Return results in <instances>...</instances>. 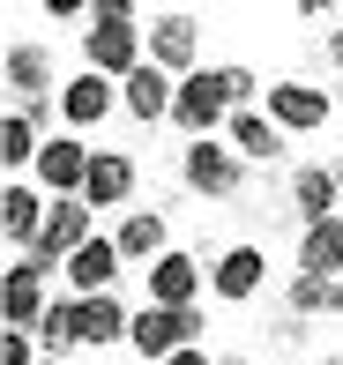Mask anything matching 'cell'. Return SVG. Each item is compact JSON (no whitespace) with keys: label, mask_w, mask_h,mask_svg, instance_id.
<instances>
[{"label":"cell","mask_w":343,"mask_h":365,"mask_svg":"<svg viewBox=\"0 0 343 365\" xmlns=\"http://www.w3.org/2000/svg\"><path fill=\"white\" fill-rule=\"evenodd\" d=\"M142 8L135 0H97V23L83 30V68L90 75H105V82H127L150 60V38H142Z\"/></svg>","instance_id":"cell-1"},{"label":"cell","mask_w":343,"mask_h":365,"mask_svg":"<svg viewBox=\"0 0 343 365\" xmlns=\"http://www.w3.org/2000/svg\"><path fill=\"white\" fill-rule=\"evenodd\" d=\"M232 112H239L232 75H224V68H202V75H187V82H179L172 135H179V142H217L224 127H232Z\"/></svg>","instance_id":"cell-2"},{"label":"cell","mask_w":343,"mask_h":365,"mask_svg":"<svg viewBox=\"0 0 343 365\" xmlns=\"http://www.w3.org/2000/svg\"><path fill=\"white\" fill-rule=\"evenodd\" d=\"M179 194L194 202H239L247 194V157L232 142H179Z\"/></svg>","instance_id":"cell-3"},{"label":"cell","mask_w":343,"mask_h":365,"mask_svg":"<svg viewBox=\"0 0 343 365\" xmlns=\"http://www.w3.org/2000/svg\"><path fill=\"white\" fill-rule=\"evenodd\" d=\"M209 291V254L202 246H172L157 269H142V306H172V313H194Z\"/></svg>","instance_id":"cell-4"},{"label":"cell","mask_w":343,"mask_h":365,"mask_svg":"<svg viewBox=\"0 0 343 365\" xmlns=\"http://www.w3.org/2000/svg\"><path fill=\"white\" fill-rule=\"evenodd\" d=\"M261 112H269L284 135H321V127L336 120V90H321L314 75H276L269 97H261Z\"/></svg>","instance_id":"cell-5"},{"label":"cell","mask_w":343,"mask_h":365,"mask_svg":"<svg viewBox=\"0 0 343 365\" xmlns=\"http://www.w3.org/2000/svg\"><path fill=\"white\" fill-rule=\"evenodd\" d=\"M142 38H150V68H165L172 82L202 75V15L194 8H157Z\"/></svg>","instance_id":"cell-6"},{"label":"cell","mask_w":343,"mask_h":365,"mask_svg":"<svg viewBox=\"0 0 343 365\" xmlns=\"http://www.w3.org/2000/svg\"><path fill=\"white\" fill-rule=\"evenodd\" d=\"M202 306L194 313H172V306H135V358L142 365H165V358H179V351H202Z\"/></svg>","instance_id":"cell-7"},{"label":"cell","mask_w":343,"mask_h":365,"mask_svg":"<svg viewBox=\"0 0 343 365\" xmlns=\"http://www.w3.org/2000/svg\"><path fill=\"white\" fill-rule=\"evenodd\" d=\"M261 291H269V254H261L254 239L217 246V261H209V298H217V306H254Z\"/></svg>","instance_id":"cell-8"},{"label":"cell","mask_w":343,"mask_h":365,"mask_svg":"<svg viewBox=\"0 0 343 365\" xmlns=\"http://www.w3.org/2000/svg\"><path fill=\"white\" fill-rule=\"evenodd\" d=\"M0 82H8L15 112H23V105H45V97H60V60H53V45L15 38V45H8V60H0Z\"/></svg>","instance_id":"cell-9"},{"label":"cell","mask_w":343,"mask_h":365,"mask_svg":"<svg viewBox=\"0 0 343 365\" xmlns=\"http://www.w3.org/2000/svg\"><path fill=\"white\" fill-rule=\"evenodd\" d=\"M135 187H142V164L127 157V149H97V157H90V187H83V202L97 209V217L120 224L127 209H142V202H135Z\"/></svg>","instance_id":"cell-10"},{"label":"cell","mask_w":343,"mask_h":365,"mask_svg":"<svg viewBox=\"0 0 343 365\" xmlns=\"http://www.w3.org/2000/svg\"><path fill=\"white\" fill-rule=\"evenodd\" d=\"M90 157H97V149H90L83 135H68V127H60V135H45L38 172H30V179H38L53 202H68V194H83V187H90Z\"/></svg>","instance_id":"cell-11"},{"label":"cell","mask_w":343,"mask_h":365,"mask_svg":"<svg viewBox=\"0 0 343 365\" xmlns=\"http://www.w3.org/2000/svg\"><path fill=\"white\" fill-rule=\"evenodd\" d=\"M112 112H120V82H105V75H68V82H60V120H68V135H97V127H105L112 120Z\"/></svg>","instance_id":"cell-12"},{"label":"cell","mask_w":343,"mask_h":365,"mask_svg":"<svg viewBox=\"0 0 343 365\" xmlns=\"http://www.w3.org/2000/svg\"><path fill=\"white\" fill-rule=\"evenodd\" d=\"M45 209H53V194L38 179H8V194H0V239H8V254H30L45 239Z\"/></svg>","instance_id":"cell-13"},{"label":"cell","mask_w":343,"mask_h":365,"mask_svg":"<svg viewBox=\"0 0 343 365\" xmlns=\"http://www.w3.org/2000/svg\"><path fill=\"white\" fill-rule=\"evenodd\" d=\"M112 246H120L127 269H157V261L172 254V209H127V217L112 224Z\"/></svg>","instance_id":"cell-14"},{"label":"cell","mask_w":343,"mask_h":365,"mask_svg":"<svg viewBox=\"0 0 343 365\" xmlns=\"http://www.w3.org/2000/svg\"><path fill=\"white\" fill-rule=\"evenodd\" d=\"M172 105H179V82H172L165 68H150V60L120 82V112H127L135 127H172Z\"/></svg>","instance_id":"cell-15"},{"label":"cell","mask_w":343,"mask_h":365,"mask_svg":"<svg viewBox=\"0 0 343 365\" xmlns=\"http://www.w3.org/2000/svg\"><path fill=\"white\" fill-rule=\"evenodd\" d=\"M60 276H68L75 298H105V291H120L127 261H120V246H112V231H97L83 254H68V269H60Z\"/></svg>","instance_id":"cell-16"},{"label":"cell","mask_w":343,"mask_h":365,"mask_svg":"<svg viewBox=\"0 0 343 365\" xmlns=\"http://www.w3.org/2000/svg\"><path fill=\"white\" fill-rule=\"evenodd\" d=\"M291 217L306 224H329L343 217V187H336V164H291Z\"/></svg>","instance_id":"cell-17"},{"label":"cell","mask_w":343,"mask_h":365,"mask_svg":"<svg viewBox=\"0 0 343 365\" xmlns=\"http://www.w3.org/2000/svg\"><path fill=\"white\" fill-rule=\"evenodd\" d=\"M224 142H232V149H239L247 164H284V142H291V135H284V127H276L269 112L254 105V112H232V127H224Z\"/></svg>","instance_id":"cell-18"},{"label":"cell","mask_w":343,"mask_h":365,"mask_svg":"<svg viewBox=\"0 0 343 365\" xmlns=\"http://www.w3.org/2000/svg\"><path fill=\"white\" fill-rule=\"evenodd\" d=\"M38 351L45 358L90 351V343H83V298H75V291H53V306H45V321H38Z\"/></svg>","instance_id":"cell-19"},{"label":"cell","mask_w":343,"mask_h":365,"mask_svg":"<svg viewBox=\"0 0 343 365\" xmlns=\"http://www.w3.org/2000/svg\"><path fill=\"white\" fill-rule=\"evenodd\" d=\"M45 306H53V291L30 284L23 269H0V328H23V336H38Z\"/></svg>","instance_id":"cell-20"},{"label":"cell","mask_w":343,"mask_h":365,"mask_svg":"<svg viewBox=\"0 0 343 365\" xmlns=\"http://www.w3.org/2000/svg\"><path fill=\"white\" fill-rule=\"evenodd\" d=\"M291 276H329V284L343 276V217L299 231V261H291Z\"/></svg>","instance_id":"cell-21"},{"label":"cell","mask_w":343,"mask_h":365,"mask_svg":"<svg viewBox=\"0 0 343 365\" xmlns=\"http://www.w3.org/2000/svg\"><path fill=\"white\" fill-rule=\"evenodd\" d=\"M127 336H135V306H127L120 291L83 298V343L90 351H112V343H127Z\"/></svg>","instance_id":"cell-22"},{"label":"cell","mask_w":343,"mask_h":365,"mask_svg":"<svg viewBox=\"0 0 343 365\" xmlns=\"http://www.w3.org/2000/svg\"><path fill=\"white\" fill-rule=\"evenodd\" d=\"M38 149H45V135L23 120V112L0 120V164H8V179H30V172H38Z\"/></svg>","instance_id":"cell-23"},{"label":"cell","mask_w":343,"mask_h":365,"mask_svg":"<svg viewBox=\"0 0 343 365\" xmlns=\"http://www.w3.org/2000/svg\"><path fill=\"white\" fill-rule=\"evenodd\" d=\"M0 365H45L38 336H23V328H0Z\"/></svg>","instance_id":"cell-24"},{"label":"cell","mask_w":343,"mask_h":365,"mask_svg":"<svg viewBox=\"0 0 343 365\" xmlns=\"http://www.w3.org/2000/svg\"><path fill=\"white\" fill-rule=\"evenodd\" d=\"M306 328H314V321H299V313H276V328H269V351H306Z\"/></svg>","instance_id":"cell-25"},{"label":"cell","mask_w":343,"mask_h":365,"mask_svg":"<svg viewBox=\"0 0 343 365\" xmlns=\"http://www.w3.org/2000/svg\"><path fill=\"white\" fill-rule=\"evenodd\" d=\"M321 53H329V68L343 75V8L329 15V30H321Z\"/></svg>","instance_id":"cell-26"},{"label":"cell","mask_w":343,"mask_h":365,"mask_svg":"<svg viewBox=\"0 0 343 365\" xmlns=\"http://www.w3.org/2000/svg\"><path fill=\"white\" fill-rule=\"evenodd\" d=\"M165 365H217L209 351H179V358H165Z\"/></svg>","instance_id":"cell-27"},{"label":"cell","mask_w":343,"mask_h":365,"mask_svg":"<svg viewBox=\"0 0 343 365\" xmlns=\"http://www.w3.org/2000/svg\"><path fill=\"white\" fill-rule=\"evenodd\" d=\"M217 365H261V358H247V351H217Z\"/></svg>","instance_id":"cell-28"},{"label":"cell","mask_w":343,"mask_h":365,"mask_svg":"<svg viewBox=\"0 0 343 365\" xmlns=\"http://www.w3.org/2000/svg\"><path fill=\"white\" fill-rule=\"evenodd\" d=\"M336 187H343V149H336Z\"/></svg>","instance_id":"cell-29"},{"label":"cell","mask_w":343,"mask_h":365,"mask_svg":"<svg viewBox=\"0 0 343 365\" xmlns=\"http://www.w3.org/2000/svg\"><path fill=\"white\" fill-rule=\"evenodd\" d=\"M321 365H343V351H329V358H321Z\"/></svg>","instance_id":"cell-30"},{"label":"cell","mask_w":343,"mask_h":365,"mask_svg":"<svg viewBox=\"0 0 343 365\" xmlns=\"http://www.w3.org/2000/svg\"><path fill=\"white\" fill-rule=\"evenodd\" d=\"M45 365H75V358H45Z\"/></svg>","instance_id":"cell-31"},{"label":"cell","mask_w":343,"mask_h":365,"mask_svg":"<svg viewBox=\"0 0 343 365\" xmlns=\"http://www.w3.org/2000/svg\"><path fill=\"white\" fill-rule=\"evenodd\" d=\"M336 97H343V75H336Z\"/></svg>","instance_id":"cell-32"}]
</instances>
